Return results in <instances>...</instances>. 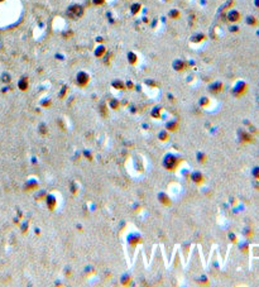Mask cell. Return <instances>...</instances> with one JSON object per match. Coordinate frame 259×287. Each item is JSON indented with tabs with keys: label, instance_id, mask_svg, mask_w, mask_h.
<instances>
[{
	"label": "cell",
	"instance_id": "6da1fadb",
	"mask_svg": "<svg viewBox=\"0 0 259 287\" xmlns=\"http://www.w3.org/2000/svg\"><path fill=\"white\" fill-rule=\"evenodd\" d=\"M67 15L72 19H78L84 15V8L78 4H72L67 9Z\"/></svg>",
	"mask_w": 259,
	"mask_h": 287
},
{
	"label": "cell",
	"instance_id": "7a4b0ae2",
	"mask_svg": "<svg viewBox=\"0 0 259 287\" xmlns=\"http://www.w3.org/2000/svg\"><path fill=\"white\" fill-rule=\"evenodd\" d=\"M247 90H248V84L245 81H238L236 84H235V86H234V89H233V94L235 95V96H241V95H244L245 92H247Z\"/></svg>",
	"mask_w": 259,
	"mask_h": 287
},
{
	"label": "cell",
	"instance_id": "3957f363",
	"mask_svg": "<svg viewBox=\"0 0 259 287\" xmlns=\"http://www.w3.org/2000/svg\"><path fill=\"white\" fill-rule=\"evenodd\" d=\"M76 82H77L78 86H81V87H85V86L90 82V76L86 74L85 71H80V72L77 74V76H76Z\"/></svg>",
	"mask_w": 259,
	"mask_h": 287
},
{
	"label": "cell",
	"instance_id": "277c9868",
	"mask_svg": "<svg viewBox=\"0 0 259 287\" xmlns=\"http://www.w3.org/2000/svg\"><path fill=\"white\" fill-rule=\"evenodd\" d=\"M178 163H179V161L172 154L167 156L166 160H164V166H166V168H168V169H174L176 167H177Z\"/></svg>",
	"mask_w": 259,
	"mask_h": 287
},
{
	"label": "cell",
	"instance_id": "5b68a950",
	"mask_svg": "<svg viewBox=\"0 0 259 287\" xmlns=\"http://www.w3.org/2000/svg\"><path fill=\"white\" fill-rule=\"evenodd\" d=\"M226 18H227V20H229L230 23H238L241 19V14H240V12H238V10L231 9V10L227 12Z\"/></svg>",
	"mask_w": 259,
	"mask_h": 287
},
{
	"label": "cell",
	"instance_id": "8992f818",
	"mask_svg": "<svg viewBox=\"0 0 259 287\" xmlns=\"http://www.w3.org/2000/svg\"><path fill=\"white\" fill-rule=\"evenodd\" d=\"M223 87H224V85H223V82H220V81H216V82H212L211 85H210V91L212 92V94H217V92H220L223 90Z\"/></svg>",
	"mask_w": 259,
	"mask_h": 287
},
{
	"label": "cell",
	"instance_id": "52a82bcc",
	"mask_svg": "<svg viewBox=\"0 0 259 287\" xmlns=\"http://www.w3.org/2000/svg\"><path fill=\"white\" fill-rule=\"evenodd\" d=\"M186 67H187V65H186V62L182 61V60H176L173 62V68L176 71H178V72L186 70Z\"/></svg>",
	"mask_w": 259,
	"mask_h": 287
},
{
	"label": "cell",
	"instance_id": "ba28073f",
	"mask_svg": "<svg viewBox=\"0 0 259 287\" xmlns=\"http://www.w3.org/2000/svg\"><path fill=\"white\" fill-rule=\"evenodd\" d=\"M105 53H106V48L104 47V46H99L95 50V56L96 57H102Z\"/></svg>",
	"mask_w": 259,
	"mask_h": 287
},
{
	"label": "cell",
	"instance_id": "9c48e42d",
	"mask_svg": "<svg viewBox=\"0 0 259 287\" xmlns=\"http://www.w3.org/2000/svg\"><path fill=\"white\" fill-rule=\"evenodd\" d=\"M179 10H177V9H172V10H170V13H168V17H170L171 19H178L179 18Z\"/></svg>",
	"mask_w": 259,
	"mask_h": 287
},
{
	"label": "cell",
	"instance_id": "30bf717a",
	"mask_svg": "<svg viewBox=\"0 0 259 287\" xmlns=\"http://www.w3.org/2000/svg\"><path fill=\"white\" fill-rule=\"evenodd\" d=\"M239 134H240V140H241V142H251V139H253L250 134H248V133L240 132Z\"/></svg>",
	"mask_w": 259,
	"mask_h": 287
},
{
	"label": "cell",
	"instance_id": "8fae6325",
	"mask_svg": "<svg viewBox=\"0 0 259 287\" xmlns=\"http://www.w3.org/2000/svg\"><path fill=\"white\" fill-rule=\"evenodd\" d=\"M18 86H19V89H20V90H23V91H25V90L28 89V80H27V78H22V80L19 81Z\"/></svg>",
	"mask_w": 259,
	"mask_h": 287
},
{
	"label": "cell",
	"instance_id": "7c38bea8",
	"mask_svg": "<svg viewBox=\"0 0 259 287\" xmlns=\"http://www.w3.org/2000/svg\"><path fill=\"white\" fill-rule=\"evenodd\" d=\"M192 180L196 182V184H201L203 178H202V175L200 173V172H195V173L192 175Z\"/></svg>",
	"mask_w": 259,
	"mask_h": 287
},
{
	"label": "cell",
	"instance_id": "4fadbf2b",
	"mask_svg": "<svg viewBox=\"0 0 259 287\" xmlns=\"http://www.w3.org/2000/svg\"><path fill=\"white\" fill-rule=\"evenodd\" d=\"M247 23L249 24V25H251V27H255L258 24V19L255 18V17H253V15H249L247 18Z\"/></svg>",
	"mask_w": 259,
	"mask_h": 287
},
{
	"label": "cell",
	"instance_id": "5bb4252c",
	"mask_svg": "<svg viewBox=\"0 0 259 287\" xmlns=\"http://www.w3.org/2000/svg\"><path fill=\"white\" fill-rule=\"evenodd\" d=\"M205 36H203V34H196V36H193L192 38H191V41H192V42L193 43H199V42H202V41L203 39H205Z\"/></svg>",
	"mask_w": 259,
	"mask_h": 287
},
{
	"label": "cell",
	"instance_id": "9a60e30c",
	"mask_svg": "<svg viewBox=\"0 0 259 287\" xmlns=\"http://www.w3.org/2000/svg\"><path fill=\"white\" fill-rule=\"evenodd\" d=\"M47 205L49 206L51 210L54 209V205H56V200H54L53 196H48V198H47Z\"/></svg>",
	"mask_w": 259,
	"mask_h": 287
},
{
	"label": "cell",
	"instance_id": "2e32d148",
	"mask_svg": "<svg viewBox=\"0 0 259 287\" xmlns=\"http://www.w3.org/2000/svg\"><path fill=\"white\" fill-rule=\"evenodd\" d=\"M128 60H129V62H130L132 65H135V63H137V60H138V58H137V54L133 53V52H129V53H128Z\"/></svg>",
	"mask_w": 259,
	"mask_h": 287
},
{
	"label": "cell",
	"instance_id": "e0dca14e",
	"mask_svg": "<svg viewBox=\"0 0 259 287\" xmlns=\"http://www.w3.org/2000/svg\"><path fill=\"white\" fill-rule=\"evenodd\" d=\"M140 8H142V5L139 4V3H134V4L132 5V8H130V10H132L133 14H138V13L140 12Z\"/></svg>",
	"mask_w": 259,
	"mask_h": 287
},
{
	"label": "cell",
	"instance_id": "ac0fdd59",
	"mask_svg": "<svg viewBox=\"0 0 259 287\" xmlns=\"http://www.w3.org/2000/svg\"><path fill=\"white\" fill-rule=\"evenodd\" d=\"M158 198H159V199L162 200V202H163V204H164V205H170V204H171V200H170V199H168V198H167V196H166V195H164V193H161V195H159V196H158Z\"/></svg>",
	"mask_w": 259,
	"mask_h": 287
},
{
	"label": "cell",
	"instance_id": "d6986e66",
	"mask_svg": "<svg viewBox=\"0 0 259 287\" xmlns=\"http://www.w3.org/2000/svg\"><path fill=\"white\" fill-rule=\"evenodd\" d=\"M113 86H114V87H115V89H120V90H123V89H124V82L116 80V81H114V82H113Z\"/></svg>",
	"mask_w": 259,
	"mask_h": 287
},
{
	"label": "cell",
	"instance_id": "ffe728a7",
	"mask_svg": "<svg viewBox=\"0 0 259 287\" xmlns=\"http://www.w3.org/2000/svg\"><path fill=\"white\" fill-rule=\"evenodd\" d=\"M1 80H3V82H5V84H9L10 80H12V77H10V75H8V74H3Z\"/></svg>",
	"mask_w": 259,
	"mask_h": 287
},
{
	"label": "cell",
	"instance_id": "44dd1931",
	"mask_svg": "<svg viewBox=\"0 0 259 287\" xmlns=\"http://www.w3.org/2000/svg\"><path fill=\"white\" fill-rule=\"evenodd\" d=\"M253 176L257 180H259V167H255L254 169H253Z\"/></svg>",
	"mask_w": 259,
	"mask_h": 287
},
{
	"label": "cell",
	"instance_id": "7402d4cb",
	"mask_svg": "<svg viewBox=\"0 0 259 287\" xmlns=\"http://www.w3.org/2000/svg\"><path fill=\"white\" fill-rule=\"evenodd\" d=\"M176 128H177V123H173V124H168V129L170 130H176Z\"/></svg>",
	"mask_w": 259,
	"mask_h": 287
},
{
	"label": "cell",
	"instance_id": "603a6c76",
	"mask_svg": "<svg viewBox=\"0 0 259 287\" xmlns=\"http://www.w3.org/2000/svg\"><path fill=\"white\" fill-rule=\"evenodd\" d=\"M110 104H111V108L113 109H116L119 106V103L116 101V100H111V103H110Z\"/></svg>",
	"mask_w": 259,
	"mask_h": 287
},
{
	"label": "cell",
	"instance_id": "cb8c5ba5",
	"mask_svg": "<svg viewBox=\"0 0 259 287\" xmlns=\"http://www.w3.org/2000/svg\"><path fill=\"white\" fill-rule=\"evenodd\" d=\"M66 90H67V86H63V87H62V90H61V94H60V98H61V99L65 96V94H66Z\"/></svg>",
	"mask_w": 259,
	"mask_h": 287
},
{
	"label": "cell",
	"instance_id": "d4e9b609",
	"mask_svg": "<svg viewBox=\"0 0 259 287\" xmlns=\"http://www.w3.org/2000/svg\"><path fill=\"white\" fill-rule=\"evenodd\" d=\"M92 1H94L95 5H102L106 1V0H92Z\"/></svg>",
	"mask_w": 259,
	"mask_h": 287
},
{
	"label": "cell",
	"instance_id": "484cf974",
	"mask_svg": "<svg viewBox=\"0 0 259 287\" xmlns=\"http://www.w3.org/2000/svg\"><path fill=\"white\" fill-rule=\"evenodd\" d=\"M254 6L259 9V0H254Z\"/></svg>",
	"mask_w": 259,
	"mask_h": 287
},
{
	"label": "cell",
	"instance_id": "4316f807",
	"mask_svg": "<svg viewBox=\"0 0 259 287\" xmlns=\"http://www.w3.org/2000/svg\"><path fill=\"white\" fill-rule=\"evenodd\" d=\"M159 137H161V138H162V139H163V140H166V138H167V134H166V133H162Z\"/></svg>",
	"mask_w": 259,
	"mask_h": 287
},
{
	"label": "cell",
	"instance_id": "83f0119b",
	"mask_svg": "<svg viewBox=\"0 0 259 287\" xmlns=\"http://www.w3.org/2000/svg\"><path fill=\"white\" fill-rule=\"evenodd\" d=\"M126 86H128V87H129V89H132V87H133L132 81H128V82H126Z\"/></svg>",
	"mask_w": 259,
	"mask_h": 287
},
{
	"label": "cell",
	"instance_id": "f1b7e54d",
	"mask_svg": "<svg viewBox=\"0 0 259 287\" xmlns=\"http://www.w3.org/2000/svg\"><path fill=\"white\" fill-rule=\"evenodd\" d=\"M201 100H202V101H201L202 105H206V104H207V99H206V98H203V99H201Z\"/></svg>",
	"mask_w": 259,
	"mask_h": 287
},
{
	"label": "cell",
	"instance_id": "f546056e",
	"mask_svg": "<svg viewBox=\"0 0 259 287\" xmlns=\"http://www.w3.org/2000/svg\"><path fill=\"white\" fill-rule=\"evenodd\" d=\"M231 30H233V32H238V27H233Z\"/></svg>",
	"mask_w": 259,
	"mask_h": 287
},
{
	"label": "cell",
	"instance_id": "4dcf8cb0",
	"mask_svg": "<svg viewBox=\"0 0 259 287\" xmlns=\"http://www.w3.org/2000/svg\"><path fill=\"white\" fill-rule=\"evenodd\" d=\"M163 1H171V0H163Z\"/></svg>",
	"mask_w": 259,
	"mask_h": 287
}]
</instances>
